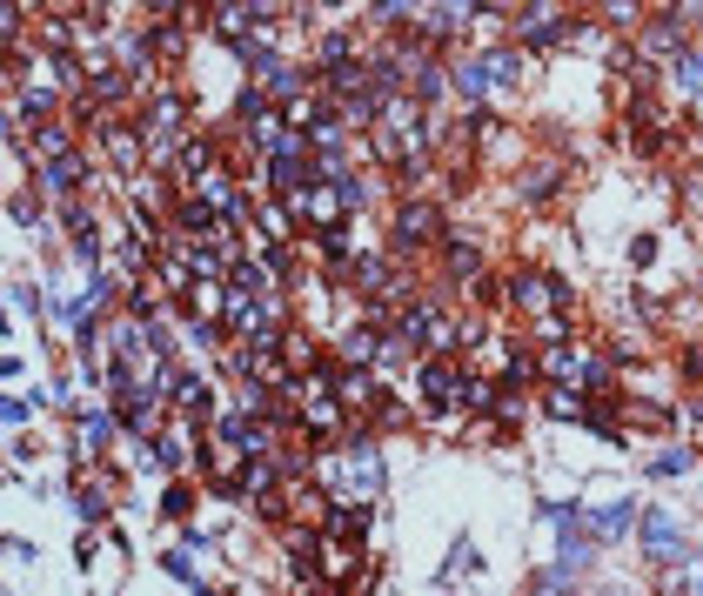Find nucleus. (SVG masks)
I'll return each mask as SVG.
<instances>
[{
  "label": "nucleus",
  "mask_w": 703,
  "mask_h": 596,
  "mask_svg": "<svg viewBox=\"0 0 703 596\" xmlns=\"http://www.w3.org/2000/svg\"><path fill=\"white\" fill-rule=\"evenodd\" d=\"M449 268H456V275H476V268H483V255H476L469 242H456V248H449Z\"/></svg>",
  "instance_id": "a211bd4d"
},
{
  "label": "nucleus",
  "mask_w": 703,
  "mask_h": 596,
  "mask_svg": "<svg viewBox=\"0 0 703 596\" xmlns=\"http://www.w3.org/2000/svg\"><path fill=\"white\" fill-rule=\"evenodd\" d=\"M221 221H215V208H208V201H188V208H181V235H215Z\"/></svg>",
  "instance_id": "f8f14e48"
},
{
  "label": "nucleus",
  "mask_w": 703,
  "mask_h": 596,
  "mask_svg": "<svg viewBox=\"0 0 703 596\" xmlns=\"http://www.w3.org/2000/svg\"><path fill=\"white\" fill-rule=\"evenodd\" d=\"M677 41H683V34H677V21H657L650 34H643V47H650V54H677Z\"/></svg>",
  "instance_id": "dca6fc26"
},
{
  "label": "nucleus",
  "mask_w": 703,
  "mask_h": 596,
  "mask_svg": "<svg viewBox=\"0 0 703 596\" xmlns=\"http://www.w3.org/2000/svg\"><path fill=\"white\" fill-rule=\"evenodd\" d=\"M630 523H637V509H630V503H603V509H590V536H603V543H610V536H623Z\"/></svg>",
  "instance_id": "0eeeda50"
},
{
  "label": "nucleus",
  "mask_w": 703,
  "mask_h": 596,
  "mask_svg": "<svg viewBox=\"0 0 703 596\" xmlns=\"http://www.w3.org/2000/svg\"><path fill=\"white\" fill-rule=\"evenodd\" d=\"M161 570L175 576V583H201V570H195V550H161Z\"/></svg>",
  "instance_id": "ddd939ff"
},
{
  "label": "nucleus",
  "mask_w": 703,
  "mask_h": 596,
  "mask_svg": "<svg viewBox=\"0 0 703 596\" xmlns=\"http://www.w3.org/2000/svg\"><path fill=\"white\" fill-rule=\"evenodd\" d=\"M349 489L355 496H375V489H382V449H375L369 436L349 442Z\"/></svg>",
  "instance_id": "7ed1b4c3"
},
{
  "label": "nucleus",
  "mask_w": 703,
  "mask_h": 596,
  "mask_svg": "<svg viewBox=\"0 0 703 596\" xmlns=\"http://www.w3.org/2000/svg\"><path fill=\"white\" fill-rule=\"evenodd\" d=\"M329 530L335 536H362L369 530V509H329Z\"/></svg>",
  "instance_id": "4468645a"
},
{
  "label": "nucleus",
  "mask_w": 703,
  "mask_h": 596,
  "mask_svg": "<svg viewBox=\"0 0 703 596\" xmlns=\"http://www.w3.org/2000/svg\"><path fill=\"white\" fill-rule=\"evenodd\" d=\"M429 235H442V215L436 208H429V201H409V208H402V221H396V242H429Z\"/></svg>",
  "instance_id": "423d86ee"
},
{
  "label": "nucleus",
  "mask_w": 703,
  "mask_h": 596,
  "mask_svg": "<svg viewBox=\"0 0 703 596\" xmlns=\"http://www.w3.org/2000/svg\"><path fill=\"white\" fill-rule=\"evenodd\" d=\"M496 396H503V389H489L483 376H462V402H469V409H496Z\"/></svg>",
  "instance_id": "2eb2a0df"
},
{
  "label": "nucleus",
  "mask_w": 703,
  "mask_h": 596,
  "mask_svg": "<svg viewBox=\"0 0 703 596\" xmlns=\"http://www.w3.org/2000/svg\"><path fill=\"white\" fill-rule=\"evenodd\" d=\"M168 389H175V402L188 409V416H201V409H208V389H201V376H168Z\"/></svg>",
  "instance_id": "9b49d317"
},
{
  "label": "nucleus",
  "mask_w": 703,
  "mask_h": 596,
  "mask_svg": "<svg viewBox=\"0 0 703 596\" xmlns=\"http://www.w3.org/2000/svg\"><path fill=\"white\" fill-rule=\"evenodd\" d=\"M161 516H188V489H168L161 496Z\"/></svg>",
  "instance_id": "412c9836"
},
{
  "label": "nucleus",
  "mask_w": 703,
  "mask_h": 596,
  "mask_svg": "<svg viewBox=\"0 0 703 596\" xmlns=\"http://www.w3.org/2000/svg\"><path fill=\"white\" fill-rule=\"evenodd\" d=\"M416 389H422V402H429V409H449V402H462V376L449 369V362H422Z\"/></svg>",
  "instance_id": "20e7f679"
},
{
  "label": "nucleus",
  "mask_w": 703,
  "mask_h": 596,
  "mask_svg": "<svg viewBox=\"0 0 703 596\" xmlns=\"http://www.w3.org/2000/svg\"><path fill=\"white\" fill-rule=\"evenodd\" d=\"M201 201L215 208V215H242V195H235V181H221V175H201Z\"/></svg>",
  "instance_id": "6e6552de"
},
{
  "label": "nucleus",
  "mask_w": 703,
  "mask_h": 596,
  "mask_svg": "<svg viewBox=\"0 0 703 596\" xmlns=\"http://www.w3.org/2000/svg\"><path fill=\"white\" fill-rule=\"evenodd\" d=\"M114 422H121V416H114ZM114 422H108V416H88V429H81V436H88V449H101V442H108Z\"/></svg>",
  "instance_id": "aec40b11"
},
{
  "label": "nucleus",
  "mask_w": 703,
  "mask_h": 596,
  "mask_svg": "<svg viewBox=\"0 0 703 596\" xmlns=\"http://www.w3.org/2000/svg\"><path fill=\"white\" fill-rule=\"evenodd\" d=\"M335 382H342V396H349V402L369 396V376H362V369H349V376H335Z\"/></svg>",
  "instance_id": "6ab92c4d"
},
{
  "label": "nucleus",
  "mask_w": 703,
  "mask_h": 596,
  "mask_svg": "<svg viewBox=\"0 0 703 596\" xmlns=\"http://www.w3.org/2000/svg\"><path fill=\"white\" fill-rule=\"evenodd\" d=\"M108 161H121V175L141 168V134L134 128H108Z\"/></svg>",
  "instance_id": "1a4fd4ad"
},
{
  "label": "nucleus",
  "mask_w": 703,
  "mask_h": 596,
  "mask_svg": "<svg viewBox=\"0 0 703 596\" xmlns=\"http://www.w3.org/2000/svg\"><path fill=\"white\" fill-rule=\"evenodd\" d=\"M683 463H690V456H683V449H670V456H657V463H650V469H657V476H677Z\"/></svg>",
  "instance_id": "4be33fe9"
},
{
  "label": "nucleus",
  "mask_w": 703,
  "mask_h": 596,
  "mask_svg": "<svg viewBox=\"0 0 703 596\" xmlns=\"http://www.w3.org/2000/svg\"><path fill=\"white\" fill-rule=\"evenodd\" d=\"M154 14H181V0H148Z\"/></svg>",
  "instance_id": "5701e85b"
},
{
  "label": "nucleus",
  "mask_w": 703,
  "mask_h": 596,
  "mask_svg": "<svg viewBox=\"0 0 703 596\" xmlns=\"http://www.w3.org/2000/svg\"><path fill=\"white\" fill-rule=\"evenodd\" d=\"M637 536H643V556H657V563H683V550H690V543H683V530L663 516V509H643V516H637Z\"/></svg>",
  "instance_id": "f257e3e1"
},
{
  "label": "nucleus",
  "mask_w": 703,
  "mask_h": 596,
  "mask_svg": "<svg viewBox=\"0 0 703 596\" xmlns=\"http://www.w3.org/2000/svg\"><path fill=\"white\" fill-rule=\"evenodd\" d=\"M677 81L683 94H703V54H677Z\"/></svg>",
  "instance_id": "f3484780"
},
{
  "label": "nucleus",
  "mask_w": 703,
  "mask_h": 596,
  "mask_svg": "<svg viewBox=\"0 0 703 596\" xmlns=\"http://www.w3.org/2000/svg\"><path fill=\"white\" fill-rule=\"evenodd\" d=\"M456 81H462L469 94L503 88V81H516V54H476V61H462V67H456Z\"/></svg>",
  "instance_id": "f03ea898"
},
{
  "label": "nucleus",
  "mask_w": 703,
  "mask_h": 596,
  "mask_svg": "<svg viewBox=\"0 0 703 596\" xmlns=\"http://www.w3.org/2000/svg\"><path fill=\"white\" fill-rule=\"evenodd\" d=\"M175 134H181V101H175V94H161V101L148 108V148H154V155L175 148Z\"/></svg>",
  "instance_id": "39448f33"
},
{
  "label": "nucleus",
  "mask_w": 703,
  "mask_h": 596,
  "mask_svg": "<svg viewBox=\"0 0 703 596\" xmlns=\"http://www.w3.org/2000/svg\"><path fill=\"white\" fill-rule=\"evenodd\" d=\"M74 181H81V161H74V155H54V161L41 168V188H47V195H67Z\"/></svg>",
  "instance_id": "9d476101"
}]
</instances>
